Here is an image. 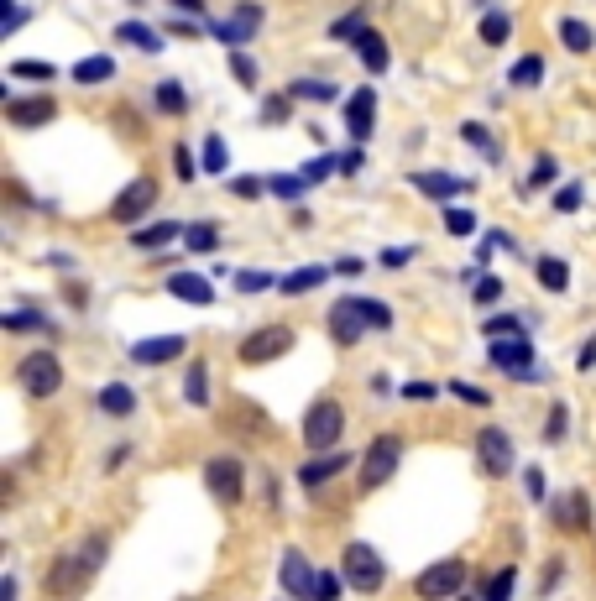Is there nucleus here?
I'll return each instance as SVG.
<instances>
[{
	"label": "nucleus",
	"mask_w": 596,
	"mask_h": 601,
	"mask_svg": "<svg viewBox=\"0 0 596 601\" xmlns=\"http://www.w3.org/2000/svg\"><path fill=\"white\" fill-rule=\"evenodd\" d=\"M105 549H110V539L105 534H89V544L84 549H68V554H58L53 560V570H48V596H84L89 591V581H95V570H100V560H105Z\"/></svg>",
	"instance_id": "1"
},
{
	"label": "nucleus",
	"mask_w": 596,
	"mask_h": 601,
	"mask_svg": "<svg viewBox=\"0 0 596 601\" xmlns=\"http://www.w3.org/2000/svg\"><path fill=\"white\" fill-rule=\"evenodd\" d=\"M16 387L27 392V398H53V392L63 387V366L53 351H27L16 361Z\"/></svg>",
	"instance_id": "2"
},
{
	"label": "nucleus",
	"mask_w": 596,
	"mask_h": 601,
	"mask_svg": "<svg viewBox=\"0 0 596 601\" xmlns=\"http://www.w3.org/2000/svg\"><path fill=\"white\" fill-rule=\"evenodd\" d=\"M398 460H403V439L398 434H377L372 450L361 455V492H377L398 476Z\"/></svg>",
	"instance_id": "3"
},
{
	"label": "nucleus",
	"mask_w": 596,
	"mask_h": 601,
	"mask_svg": "<svg viewBox=\"0 0 596 601\" xmlns=\"http://www.w3.org/2000/svg\"><path fill=\"white\" fill-rule=\"evenodd\" d=\"M340 429H346V408H340L335 398H319L304 413V445L309 450H335L340 445Z\"/></svg>",
	"instance_id": "4"
},
{
	"label": "nucleus",
	"mask_w": 596,
	"mask_h": 601,
	"mask_svg": "<svg viewBox=\"0 0 596 601\" xmlns=\"http://www.w3.org/2000/svg\"><path fill=\"white\" fill-rule=\"evenodd\" d=\"M298 345V335L288 330V325H262V330H251L246 340H241V361L246 366H267V361H278V356H288Z\"/></svg>",
	"instance_id": "5"
},
{
	"label": "nucleus",
	"mask_w": 596,
	"mask_h": 601,
	"mask_svg": "<svg viewBox=\"0 0 596 601\" xmlns=\"http://www.w3.org/2000/svg\"><path fill=\"white\" fill-rule=\"evenodd\" d=\"M204 487H210V497H215L220 507H236V502L246 497V471H241V460L215 455L210 466H204Z\"/></svg>",
	"instance_id": "6"
},
{
	"label": "nucleus",
	"mask_w": 596,
	"mask_h": 601,
	"mask_svg": "<svg viewBox=\"0 0 596 601\" xmlns=\"http://www.w3.org/2000/svg\"><path fill=\"white\" fill-rule=\"evenodd\" d=\"M152 204H157V178H131L126 189L116 194V204H110V220H116V225H136Z\"/></svg>",
	"instance_id": "7"
},
{
	"label": "nucleus",
	"mask_w": 596,
	"mask_h": 601,
	"mask_svg": "<svg viewBox=\"0 0 596 601\" xmlns=\"http://www.w3.org/2000/svg\"><path fill=\"white\" fill-rule=\"evenodd\" d=\"M476 466H481V476H508L513 471V439L502 429H476Z\"/></svg>",
	"instance_id": "8"
},
{
	"label": "nucleus",
	"mask_w": 596,
	"mask_h": 601,
	"mask_svg": "<svg viewBox=\"0 0 596 601\" xmlns=\"http://www.w3.org/2000/svg\"><path fill=\"white\" fill-rule=\"evenodd\" d=\"M346 581H351L356 591H377V586L387 581V565H382V554H377L372 544H351V549H346Z\"/></svg>",
	"instance_id": "9"
},
{
	"label": "nucleus",
	"mask_w": 596,
	"mask_h": 601,
	"mask_svg": "<svg viewBox=\"0 0 596 601\" xmlns=\"http://www.w3.org/2000/svg\"><path fill=\"white\" fill-rule=\"evenodd\" d=\"M419 596H429V601H440V596H461V586H466V560H440V565H429V570H419Z\"/></svg>",
	"instance_id": "10"
},
{
	"label": "nucleus",
	"mask_w": 596,
	"mask_h": 601,
	"mask_svg": "<svg viewBox=\"0 0 596 601\" xmlns=\"http://www.w3.org/2000/svg\"><path fill=\"white\" fill-rule=\"evenodd\" d=\"M366 330H372V319H366L361 298H340V304L330 309V340L335 345H356Z\"/></svg>",
	"instance_id": "11"
},
{
	"label": "nucleus",
	"mask_w": 596,
	"mask_h": 601,
	"mask_svg": "<svg viewBox=\"0 0 596 601\" xmlns=\"http://www.w3.org/2000/svg\"><path fill=\"white\" fill-rule=\"evenodd\" d=\"M492 366L497 372H513V377H529L534 372V345L523 335H492Z\"/></svg>",
	"instance_id": "12"
},
{
	"label": "nucleus",
	"mask_w": 596,
	"mask_h": 601,
	"mask_svg": "<svg viewBox=\"0 0 596 601\" xmlns=\"http://www.w3.org/2000/svg\"><path fill=\"white\" fill-rule=\"evenodd\" d=\"M262 32V6H236L225 21H210V37L231 42V48H241V42H251Z\"/></svg>",
	"instance_id": "13"
},
{
	"label": "nucleus",
	"mask_w": 596,
	"mask_h": 601,
	"mask_svg": "<svg viewBox=\"0 0 596 601\" xmlns=\"http://www.w3.org/2000/svg\"><path fill=\"white\" fill-rule=\"evenodd\" d=\"M53 115H58V105H53L48 95H11V100H6V121H11V126H21V131L48 126Z\"/></svg>",
	"instance_id": "14"
},
{
	"label": "nucleus",
	"mask_w": 596,
	"mask_h": 601,
	"mask_svg": "<svg viewBox=\"0 0 596 601\" xmlns=\"http://www.w3.org/2000/svg\"><path fill=\"white\" fill-rule=\"evenodd\" d=\"M346 466H351V455H346V450H314V460H304V466H298V487L319 492L330 476H340Z\"/></svg>",
	"instance_id": "15"
},
{
	"label": "nucleus",
	"mask_w": 596,
	"mask_h": 601,
	"mask_svg": "<svg viewBox=\"0 0 596 601\" xmlns=\"http://www.w3.org/2000/svg\"><path fill=\"white\" fill-rule=\"evenodd\" d=\"M549 518H555V528H565V534H586L591 528V497L586 492H565L549 502Z\"/></svg>",
	"instance_id": "16"
},
{
	"label": "nucleus",
	"mask_w": 596,
	"mask_h": 601,
	"mask_svg": "<svg viewBox=\"0 0 596 601\" xmlns=\"http://www.w3.org/2000/svg\"><path fill=\"white\" fill-rule=\"evenodd\" d=\"M278 581H283V591H288V596H314L319 575H314V565L304 560V554L288 549V554H283V565H278Z\"/></svg>",
	"instance_id": "17"
},
{
	"label": "nucleus",
	"mask_w": 596,
	"mask_h": 601,
	"mask_svg": "<svg viewBox=\"0 0 596 601\" xmlns=\"http://www.w3.org/2000/svg\"><path fill=\"white\" fill-rule=\"evenodd\" d=\"M377 126V95L372 89H356V95L346 100V131H351V142H366Z\"/></svg>",
	"instance_id": "18"
},
{
	"label": "nucleus",
	"mask_w": 596,
	"mask_h": 601,
	"mask_svg": "<svg viewBox=\"0 0 596 601\" xmlns=\"http://www.w3.org/2000/svg\"><path fill=\"white\" fill-rule=\"evenodd\" d=\"M408 183H414V189H419L424 199H461V194H471V189H476V183L455 178V173H414Z\"/></svg>",
	"instance_id": "19"
},
{
	"label": "nucleus",
	"mask_w": 596,
	"mask_h": 601,
	"mask_svg": "<svg viewBox=\"0 0 596 601\" xmlns=\"http://www.w3.org/2000/svg\"><path fill=\"white\" fill-rule=\"evenodd\" d=\"M183 351V335H152V340H136L131 345V361L136 366H163Z\"/></svg>",
	"instance_id": "20"
},
{
	"label": "nucleus",
	"mask_w": 596,
	"mask_h": 601,
	"mask_svg": "<svg viewBox=\"0 0 596 601\" xmlns=\"http://www.w3.org/2000/svg\"><path fill=\"white\" fill-rule=\"evenodd\" d=\"M168 293L183 298V304H215L210 277H199V272H173V277H168Z\"/></svg>",
	"instance_id": "21"
},
{
	"label": "nucleus",
	"mask_w": 596,
	"mask_h": 601,
	"mask_svg": "<svg viewBox=\"0 0 596 601\" xmlns=\"http://www.w3.org/2000/svg\"><path fill=\"white\" fill-rule=\"evenodd\" d=\"M356 53H361V63L372 68V74H382V68H387V37L366 27V32L356 37Z\"/></svg>",
	"instance_id": "22"
},
{
	"label": "nucleus",
	"mask_w": 596,
	"mask_h": 601,
	"mask_svg": "<svg viewBox=\"0 0 596 601\" xmlns=\"http://www.w3.org/2000/svg\"><path fill=\"white\" fill-rule=\"evenodd\" d=\"M74 79H79V84H105V79H116V58H105V53L79 58V63H74Z\"/></svg>",
	"instance_id": "23"
},
{
	"label": "nucleus",
	"mask_w": 596,
	"mask_h": 601,
	"mask_svg": "<svg viewBox=\"0 0 596 601\" xmlns=\"http://www.w3.org/2000/svg\"><path fill=\"white\" fill-rule=\"evenodd\" d=\"M100 408L110 413V419H126V413L136 408V392L126 382H110V387H100Z\"/></svg>",
	"instance_id": "24"
},
{
	"label": "nucleus",
	"mask_w": 596,
	"mask_h": 601,
	"mask_svg": "<svg viewBox=\"0 0 596 601\" xmlns=\"http://www.w3.org/2000/svg\"><path fill=\"white\" fill-rule=\"evenodd\" d=\"M152 100H157V110H163V115H183V110H189V89H183L178 79H163V84L152 89Z\"/></svg>",
	"instance_id": "25"
},
{
	"label": "nucleus",
	"mask_w": 596,
	"mask_h": 601,
	"mask_svg": "<svg viewBox=\"0 0 596 601\" xmlns=\"http://www.w3.org/2000/svg\"><path fill=\"white\" fill-rule=\"evenodd\" d=\"M183 236V225H142V230H136V236H131V246H142V251H157V246H173Z\"/></svg>",
	"instance_id": "26"
},
{
	"label": "nucleus",
	"mask_w": 596,
	"mask_h": 601,
	"mask_svg": "<svg viewBox=\"0 0 596 601\" xmlns=\"http://www.w3.org/2000/svg\"><path fill=\"white\" fill-rule=\"evenodd\" d=\"M330 272H335V267H298V272H288V277H283V283H278V288H283L288 298H293V293H314V288H319V283H325V277H330Z\"/></svg>",
	"instance_id": "27"
},
{
	"label": "nucleus",
	"mask_w": 596,
	"mask_h": 601,
	"mask_svg": "<svg viewBox=\"0 0 596 601\" xmlns=\"http://www.w3.org/2000/svg\"><path fill=\"white\" fill-rule=\"evenodd\" d=\"M183 398H189L194 408L210 403V366H204V361H194V366H189V377H183Z\"/></svg>",
	"instance_id": "28"
},
{
	"label": "nucleus",
	"mask_w": 596,
	"mask_h": 601,
	"mask_svg": "<svg viewBox=\"0 0 596 601\" xmlns=\"http://www.w3.org/2000/svg\"><path fill=\"white\" fill-rule=\"evenodd\" d=\"M508 37H513V16L508 11H487V16H481V42H487V48H502Z\"/></svg>",
	"instance_id": "29"
},
{
	"label": "nucleus",
	"mask_w": 596,
	"mask_h": 601,
	"mask_svg": "<svg viewBox=\"0 0 596 601\" xmlns=\"http://www.w3.org/2000/svg\"><path fill=\"white\" fill-rule=\"evenodd\" d=\"M116 37H121V42H131V48H142V53H157V48H163V37H157V32H147L142 21H121V27H116Z\"/></svg>",
	"instance_id": "30"
},
{
	"label": "nucleus",
	"mask_w": 596,
	"mask_h": 601,
	"mask_svg": "<svg viewBox=\"0 0 596 601\" xmlns=\"http://www.w3.org/2000/svg\"><path fill=\"white\" fill-rule=\"evenodd\" d=\"M288 100H314V105H330V100H335V84H319V79H293V84H288Z\"/></svg>",
	"instance_id": "31"
},
{
	"label": "nucleus",
	"mask_w": 596,
	"mask_h": 601,
	"mask_svg": "<svg viewBox=\"0 0 596 601\" xmlns=\"http://www.w3.org/2000/svg\"><path fill=\"white\" fill-rule=\"evenodd\" d=\"M539 283H544L549 293H565V288H570V267H565L560 257H539Z\"/></svg>",
	"instance_id": "32"
},
{
	"label": "nucleus",
	"mask_w": 596,
	"mask_h": 601,
	"mask_svg": "<svg viewBox=\"0 0 596 601\" xmlns=\"http://www.w3.org/2000/svg\"><path fill=\"white\" fill-rule=\"evenodd\" d=\"M361 32H366V6L346 11V16H340V21H330V37H335V42H356Z\"/></svg>",
	"instance_id": "33"
},
{
	"label": "nucleus",
	"mask_w": 596,
	"mask_h": 601,
	"mask_svg": "<svg viewBox=\"0 0 596 601\" xmlns=\"http://www.w3.org/2000/svg\"><path fill=\"white\" fill-rule=\"evenodd\" d=\"M513 586H518V570L508 565V570H497V575H487V581H481V596H487V601H508Z\"/></svg>",
	"instance_id": "34"
},
{
	"label": "nucleus",
	"mask_w": 596,
	"mask_h": 601,
	"mask_svg": "<svg viewBox=\"0 0 596 601\" xmlns=\"http://www.w3.org/2000/svg\"><path fill=\"white\" fill-rule=\"evenodd\" d=\"M199 163H204V173H225V163H231V152H225V136H204Z\"/></svg>",
	"instance_id": "35"
},
{
	"label": "nucleus",
	"mask_w": 596,
	"mask_h": 601,
	"mask_svg": "<svg viewBox=\"0 0 596 601\" xmlns=\"http://www.w3.org/2000/svg\"><path fill=\"white\" fill-rule=\"evenodd\" d=\"M267 189L278 194V199H304V189H309V173H278V178H267Z\"/></svg>",
	"instance_id": "36"
},
{
	"label": "nucleus",
	"mask_w": 596,
	"mask_h": 601,
	"mask_svg": "<svg viewBox=\"0 0 596 601\" xmlns=\"http://www.w3.org/2000/svg\"><path fill=\"white\" fill-rule=\"evenodd\" d=\"M560 42H565V48L570 53H591V27H581V21H560Z\"/></svg>",
	"instance_id": "37"
},
{
	"label": "nucleus",
	"mask_w": 596,
	"mask_h": 601,
	"mask_svg": "<svg viewBox=\"0 0 596 601\" xmlns=\"http://www.w3.org/2000/svg\"><path fill=\"white\" fill-rule=\"evenodd\" d=\"M183 246H189V251H215L220 246V230L215 225H189V230H183Z\"/></svg>",
	"instance_id": "38"
},
{
	"label": "nucleus",
	"mask_w": 596,
	"mask_h": 601,
	"mask_svg": "<svg viewBox=\"0 0 596 601\" xmlns=\"http://www.w3.org/2000/svg\"><path fill=\"white\" fill-rule=\"evenodd\" d=\"M539 79H544V58H539V53H529L523 63H513V84H518V89H529V84H539Z\"/></svg>",
	"instance_id": "39"
},
{
	"label": "nucleus",
	"mask_w": 596,
	"mask_h": 601,
	"mask_svg": "<svg viewBox=\"0 0 596 601\" xmlns=\"http://www.w3.org/2000/svg\"><path fill=\"white\" fill-rule=\"evenodd\" d=\"M231 79H236L241 89H257V79H262V74H257V63H251V58H246L241 48L231 53Z\"/></svg>",
	"instance_id": "40"
},
{
	"label": "nucleus",
	"mask_w": 596,
	"mask_h": 601,
	"mask_svg": "<svg viewBox=\"0 0 596 601\" xmlns=\"http://www.w3.org/2000/svg\"><path fill=\"white\" fill-rule=\"evenodd\" d=\"M565 429H570V413H565V403H555V408H549V424H544V439H549V445H560Z\"/></svg>",
	"instance_id": "41"
},
{
	"label": "nucleus",
	"mask_w": 596,
	"mask_h": 601,
	"mask_svg": "<svg viewBox=\"0 0 596 601\" xmlns=\"http://www.w3.org/2000/svg\"><path fill=\"white\" fill-rule=\"evenodd\" d=\"M231 194H236V199H262V194H272V189H267V178H251V173H246V178H231Z\"/></svg>",
	"instance_id": "42"
},
{
	"label": "nucleus",
	"mask_w": 596,
	"mask_h": 601,
	"mask_svg": "<svg viewBox=\"0 0 596 601\" xmlns=\"http://www.w3.org/2000/svg\"><path fill=\"white\" fill-rule=\"evenodd\" d=\"M450 392H455L461 403H471V408H487V403H492V392H481L476 382H450Z\"/></svg>",
	"instance_id": "43"
},
{
	"label": "nucleus",
	"mask_w": 596,
	"mask_h": 601,
	"mask_svg": "<svg viewBox=\"0 0 596 601\" xmlns=\"http://www.w3.org/2000/svg\"><path fill=\"white\" fill-rule=\"evenodd\" d=\"M346 586H351L346 575H330V570H325V575H319V586H314V601H335Z\"/></svg>",
	"instance_id": "44"
},
{
	"label": "nucleus",
	"mask_w": 596,
	"mask_h": 601,
	"mask_svg": "<svg viewBox=\"0 0 596 601\" xmlns=\"http://www.w3.org/2000/svg\"><path fill=\"white\" fill-rule=\"evenodd\" d=\"M11 74H16V79H42V84H48V79H53V63H37V58H21V63L11 68Z\"/></svg>",
	"instance_id": "45"
},
{
	"label": "nucleus",
	"mask_w": 596,
	"mask_h": 601,
	"mask_svg": "<svg viewBox=\"0 0 596 601\" xmlns=\"http://www.w3.org/2000/svg\"><path fill=\"white\" fill-rule=\"evenodd\" d=\"M461 136H466V142H471V147H476L481 157H497V147H492V136H487V131H481L476 121H466V126H461Z\"/></svg>",
	"instance_id": "46"
},
{
	"label": "nucleus",
	"mask_w": 596,
	"mask_h": 601,
	"mask_svg": "<svg viewBox=\"0 0 596 601\" xmlns=\"http://www.w3.org/2000/svg\"><path fill=\"white\" fill-rule=\"evenodd\" d=\"M445 230H450V236H471L476 215H471V210H445Z\"/></svg>",
	"instance_id": "47"
},
{
	"label": "nucleus",
	"mask_w": 596,
	"mask_h": 601,
	"mask_svg": "<svg viewBox=\"0 0 596 601\" xmlns=\"http://www.w3.org/2000/svg\"><path fill=\"white\" fill-rule=\"evenodd\" d=\"M0 16H6V21H0V37H11V32L21 27V21H27V11H21L16 0H0Z\"/></svg>",
	"instance_id": "48"
},
{
	"label": "nucleus",
	"mask_w": 596,
	"mask_h": 601,
	"mask_svg": "<svg viewBox=\"0 0 596 601\" xmlns=\"http://www.w3.org/2000/svg\"><path fill=\"white\" fill-rule=\"evenodd\" d=\"M403 398H408V403H434V398H440V387L419 377V382H408V387H403Z\"/></svg>",
	"instance_id": "49"
},
{
	"label": "nucleus",
	"mask_w": 596,
	"mask_h": 601,
	"mask_svg": "<svg viewBox=\"0 0 596 601\" xmlns=\"http://www.w3.org/2000/svg\"><path fill=\"white\" fill-rule=\"evenodd\" d=\"M481 330H487V335H523V325H518L513 314H492V319H487V325H481Z\"/></svg>",
	"instance_id": "50"
},
{
	"label": "nucleus",
	"mask_w": 596,
	"mask_h": 601,
	"mask_svg": "<svg viewBox=\"0 0 596 601\" xmlns=\"http://www.w3.org/2000/svg\"><path fill=\"white\" fill-rule=\"evenodd\" d=\"M555 210L570 215V210H581V183H565V189L555 194Z\"/></svg>",
	"instance_id": "51"
},
{
	"label": "nucleus",
	"mask_w": 596,
	"mask_h": 601,
	"mask_svg": "<svg viewBox=\"0 0 596 601\" xmlns=\"http://www.w3.org/2000/svg\"><path fill=\"white\" fill-rule=\"evenodd\" d=\"M236 288L241 293H262V288H272V277L267 272H236Z\"/></svg>",
	"instance_id": "52"
},
{
	"label": "nucleus",
	"mask_w": 596,
	"mask_h": 601,
	"mask_svg": "<svg viewBox=\"0 0 596 601\" xmlns=\"http://www.w3.org/2000/svg\"><path fill=\"white\" fill-rule=\"evenodd\" d=\"M414 257H419V246H393V251H382L377 262L382 267H403V262H414Z\"/></svg>",
	"instance_id": "53"
},
{
	"label": "nucleus",
	"mask_w": 596,
	"mask_h": 601,
	"mask_svg": "<svg viewBox=\"0 0 596 601\" xmlns=\"http://www.w3.org/2000/svg\"><path fill=\"white\" fill-rule=\"evenodd\" d=\"M471 298H476V304H497V298H502V283H497V277H481Z\"/></svg>",
	"instance_id": "54"
},
{
	"label": "nucleus",
	"mask_w": 596,
	"mask_h": 601,
	"mask_svg": "<svg viewBox=\"0 0 596 601\" xmlns=\"http://www.w3.org/2000/svg\"><path fill=\"white\" fill-rule=\"evenodd\" d=\"M304 173H309V178H330V173H340V157H314Z\"/></svg>",
	"instance_id": "55"
},
{
	"label": "nucleus",
	"mask_w": 596,
	"mask_h": 601,
	"mask_svg": "<svg viewBox=\"0 0 596 601\" xmlns=\"http://www.w3.org/2000/svg\"><path fill=\"white\" fill-rule=\"evenodd\" d=\"M555 173H560V168H555V157H539V163H534V178H529V183H534V189H544V183L555 178Z\"/></svg>",
	"instance_id": "56"
},
{
	"label": "nucleus",
	"mask_w": 596,
	"mask_h": 601,
	"mask_svg": "<svg viewBox=\"0 0 596 601\" xmlns=\"http://www.w3.org/2000/svg\"><path fill=\"white\" fill-rule=\"evenodd\" d=\"M523 487H529V497H534V502H544V471H539V466H529V471H523Z\"/></svg>",
	"instance_id": "57"
},
{
	"label": "nucleus",
	"mask_w": 596,
	"mask_h": 601,
	"mask_svg": "<svg viewBox=\"0 0 596 601\" xmlns=\"http://www.w3.org/2000/svg\"><path fill=\"white\" fill-rule=\"evenodd\" d=\"M6 330H48L37 314H6Z\"/></svg>",
	"instance_id": "58"
},
{
	"label": "nucleus",
	"mask_w": 596,
	"mask_h": 601,
	"mask_svg": "<svg viewBox=\"0 0 596 601\" xmlns=\"http://www.w3.org/2000/svg\"><path fill=\"white\" fill-rule=\"evenodd\" d=\"M283 100H288V95H272V100H267V110H262V121H272V126H278L283 115H288V105H283Z\"/></svg>",
	"instance_id": "59"
},
{
	"label": "nucleus",
	"mask_w": 596,
	"mask_h": 601,
	"mask_svg": "<svg viewBox=\"0 0 596 601\" xmlns=\"http://www.w3.org/2000/svg\"><path fill=\"white\" fill-rule=\"evenodd\" d=\"M335 272H340V277H361V272H366V262H361V257H340V262H335Z\"/></svg>",
	"instance_id": "60"
},
{
	"label": "nucleus",
	"mask_w": 596,
	"mask_h": 601,
	"mask_svg": "<svg viewBox=\"0 0 596 601\" xmlns=\"http://www.w3.org/2000/svg\"><path fill=\"white\" fill-rule=\"evenodd\" d=\"M576 366H581V372H586V366H596V335L581 345V356H576Z\"/></svg>",
	"instance_id": "61"
},
{
	"label": "nucleus",
	"mask_w": 596,
	"mask_h": 601,
	"mask_svg": "<svg viewBox=\"0 0 596 601\" xmlns=\"http://www.w3.org/2000/svg\"><path fill=\"white\" fill-rule=\"evenodd\" d=\"M173 163H178V178H194V163H189V152H183V147L173 152Z\"/></svg>",
	"instance_id": "62"
},
{
	"label": "nucleus",
	"mask_w": 596,
	"mask_h": 601,
	"mask_svg": "<svg viewBox=\"0 0 596 601\" xmlns=\"http://www.w3.org/2000/svg\"><path fill=\"white\" fill-rule=\"evenodd\" d=\"M168 6H178V11H194V16H199V11H204V0H168Z\"/></svg>",
	"instance_id": "63"
}]
</instances>
